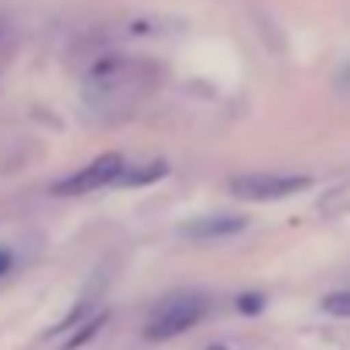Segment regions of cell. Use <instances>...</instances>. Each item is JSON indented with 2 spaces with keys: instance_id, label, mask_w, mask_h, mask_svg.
<instances>
[{
  "instance_id": "cell-8",
  "label": "cell",
  "mask_w": 350,
  "mask_h": 350,
  "mask_svg": "<svg viewBox=\"0 0 350 350\" xmlns=\"http://www.w3.org/2000/svg\"><path fill=\"white\" fill-rule=\"evenodd\" d=\"M11 268V258H8V251H0V275H4Z\"/></svg>"
},
{
  "instance_id": "cell-2",
  "label": "cell",
  "mask_w": 350,
  "mask_h": 350,
  "mask_svg": "<svg viewBox=\"0 0 350 350\" xmlns=\"http://www.w3.org/2000/svg\"><path fill=\"white\" fill-rule=\"evenodd\" d=\"M210 312V299L200 292H179V295H168L161 299L148 323H144V336L148 340H172V336H183L186 329L200 326Z\"/></svg>"
},
{
  "instance_id": "cell-5",
  "label": "cell",
  "mask_w": 350,
  "mask_h": 350,
  "mask_svg": "<svg viewBox=\"0 0 350 350\" xmlns=\"http://www.w3.org/2000/svg\"><path fill=\"white\" fill-rule=\"evenodd\" d=\"M244 227H247V217H241V213H203L183 227V237L206 244V241H227V237L241 234Z\"/></svg>"
},
{
  "instance_id": "cell-3",
  "label": "cell",
  "mask_w": 350,
  "mask_h": 350,
  "mask_svg": "<svg viewBox=\"0 0 350 350\" xmlns=\"http://www.w3.org/2000/svg\"><path fill=\"white\" fill-rule=\"evenodd\" d=\"M309 175H282V172H247L230 179V193L247 203H275L309 189Z\"/></svg>"
},
{
  "instance_id": "cell-4",
  "label": "cell",
  "mask_w": 350,
  "mask_h": 350,
  "mask_svg": "<svg viewBox=\"0 0 350 350\" xmlns=\"http://www.w3.org/2000/svg\"><path fill=\"white\" fill-rule=\"evenodd\" d=\"M124 172H127V161H124V154L110 151V154H100V158H93L86 168H79V172L66 175V179H59L52 189H55L59 196H86V193H96V189L117 186Z\"/></svg>"
},
{
  "instance_id": "cell-9",
  "label": "cell",
  "mask_w": 350,
  "mask_h": 350,
  "mask_svg": "<svg viewBox=\"0 0 350 350\" xmlns=\"http://www.w3.org/2000/svg\"><path fill=\"white\" fill-rule=\"evenodd\" d=\"M206 350H227V347H224V343H213V347H206Z\"/></svg>"
},
{
  "instance_id": "cell-1",
  "label": "cell",
  "mask_w": 350,
  "mask_h": 350,
  "mask_svg": "<svg viewBox=\"0 0 350 350\" xmlns=\"http://www.w3.org/2000/svg\"><path fill=\"white\" fill-rule=\"evenodd\" d=\"M158 86V69L144 59L107 55L86 72V103L93 113L117 120L131 117Z\"/></svg>"
},
{
  "instance_id": "cell-6",
  "label": "cell",
  "mask_w": 350,
  "mask_h": 350,
  "mask_svg": "<svg viewBox=\"0 0 350 350\" xmlns=\"http://www.w3.org/2000/svg\"><path fill=\"white\" fill-rule=\"evenodd\" d=\"M323 309L329 316H340V319H350V288L347 292H333L323 299Z\"/></svg>"
},
{
  "instance_id": "cell-7",
  "label": "cell",
  "mask_w": 350,
  "mask_h": 350,
  "mask_svg": "<svg viewBox=\"0 0 350 350\" xmlns=\"http://www.w3.org/2000/svg\"><path fill=\"white\" fill-rule=\"evenodd\" d=\"M241 309H247V312L261 309V295H241Z\"/></svg>"
}]
</instances>
